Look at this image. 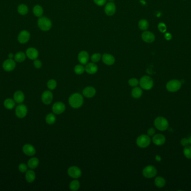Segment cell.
<instances>
[{"instance_id":"6da1fadb","label":"cell","mask_w":191,"mask_h":191,"mask_svg":"<svg viewBox=\"0 0 191 191\" xmlns=\"http://www.w3.org/2000/svg\"><path fill=\"white\" fill-rule=\"evenodd\" d=\"M68 103L71 107L74 109L81 108L84 103L83 95L78 92L72 94L68 99Z\"/></svg>"},{"instance_id":"7a4b0ae2","label":"cell","mask_w":191,"mask_h":191,"mask_svg":"<svg viewBox=\"0 0 191 191\" xmlns=\"http://www.w3.org/2000/svg\"><path fill=\"white\" fill-rule=\"evenodd\" d=\"M139 85L142 89L145 90H150L154 86V81L152 77L148 76H144L140 78Z\"/></svg>"},{"instance_id":"3957f363","label":"cell","mask_w":191,"mask_h":191,"mask_svg":"<svg viewBox=\"0 0 191 191\" xmlns=\"http://www.w3.org/2000/svg\"><path fill=\"white\" fill-rule=\"evenodd\" d=\"M154 123L156 128L161 131H164L169 127L168 121L163 117H158L156 118Z\"/></svg>"},{"instance_id":"277c9868","label":"cell","mask_w":191,"mask_h":191,"mask_svg":"<svg viewBox=\"0 0 191 191\" xmlns=\"http://www.w3.org/2000/svg\"><path fill=\"white\" fill-rule=\"evenodd\" d=\"M136 145L140 148H147L151 143V138L147 135H141L136 140Z\"/></svg>"},{"instance_id":"5b68a950","label":"cell","mask_w":191,"mask_h":191,"mask_svg":"<svg viewBox=\"0 0 191 191\" xmlns=\"http://www.w3.org/2000/svg\"><path fill=\"white\" fill-rule=\"evenodd\" d=\"M182 86V83L178 80H172L168 81L166 84V89L169 92H178Z\"/></svg>"},{"instance_id":"8992f818","label":"cell","mask_w":191,"mask_h":191,"mask_svg":"<svg viewBox=\"0 0 191 191\" xmlns=\"http://www.w3.org/2000/svg\"><path fill=\"white\" fill-rule=\"evenodd\" d=\"M37 24L39 28L43 31H48L52 28V24L51 21L46 17H40L37 22Z\"/></svg>"},{"instance_id":"52a82bcc","label":"cell","mask_w":191,"mask_h":191,"mask_svg":"<svg viewBox=\"0 0 191 191\" xmlns=\"http://www.w3.org/2000/svg\"><path fill=\"white\" fill-rule=\"evenodd\" d=\"M142 173L145 178L150 179L154 178L157 174V170L153 165H147L143 169Z\"/></svg>"},{"instance_id":"ba28073f","label":"cell","mask_w":191,"mask_h":191,"mask_svg":"<svg viewBox=\"0 0 191 191\" xmlns=\"http://www.w3.org/2000/svg\"><path fill=\"white\" fill-rule=\"evenodd\" d=\"M67 174L73 179H78L82 176L81 169L77 166H71L67 170Z\"/></svg>"},{"instance_id":"9c48e42d","label":"cell","mask_w":191,"mask_h":191,"mask_svg":"<svg viewBox=\"0 0 191 191\" xmlns=\"http://www.w3.org/2000/svg\"><path fill=\"white\" fill-rule=\"evenodd\" d=\"M66 108V105L63 102L57 101L52 106V111L55 115H61L65 112Z\"/></svg>"},{"instance_id":"30bf717a","label":"cell","mask_w":191,"mask_h":191,"mask_svg":"<svg viewBox=\"0 0 191 191\" xmlns=\"http://www.w3.org/2000/svg\"><path fill=\"white\" fill-rule=\"evenodd\" d=\"M15 113L18 118H23L27 115L28 108L24 104L19 105L16 108Z\"/></svg>"},{"instance_id":"8fae6325","label":"cell","mask_w":191,"mask_h":191,"mask_svg":"<svg viewBox=\"0 0 191 191\" xmlns=\"http://www.w3.org/2000/svg\"><path fill=\"white\" fill-rule=\"evenodd\" d=\"M53 100V94L52 92L46 90L43 93L42 95V101L45 105H49Z\"/></svg>"},{"instance_id":"7c38bea8","label":"cell","mask_w":191,"mask_h":191,"mask_svg":"<svg viewBox=\"0 0 191 191\" xmlns=\"http://www.w3.org/2000/svg\"><path fill=\"white\" fill-rule=\"evenodd\" d=\"M96 90L93 86H87L82 91L83 96L87 98H92L95 96Z\"/></svg>"},{"instance_id":"4fadbf2b","label":"cell","mask_w":191,"mask_h":191,"mask_svg":"<svg viewBox=\"0 0 191 191\" xmlns=\"http://www.w3.org/2000/svg\"><path fill=\"white\" fill-rule=\"evenodd\" d=\"M165 141H166V138H165V136L161 133L154 135L152 138V141L155 145H163L165 144Z\"/></svg>"},{"instance_id":"5bb4252c","label":"cell","mask_w":191,"mask_h":191,"mask_svg":"<svg viewBox=\"0 0 191 191\" xmlns=\"http://www.w3.org/2000/svg\"><path fill=\"white\" fill-rule=\"evenodd\" d=\"M3 69L7 72H10L14 70L16 66L15 61L12 59H8L3 63Z\"/></svg>"},{"instance_id":"9a60e30c","label":"cell","mask_w":191,"mask_h":191,"mask_svg":"<svg viewBox=\"0 0 191 191\" xmlns=\"http://www.w3.org/2000/svg\"><path fill=\"white\" fill-rule=\"evenodd\" d=\"M22 151L28 156H34L36 153V150L34 147L30 144H26L23 146Z\"/></svg>"},{"instance_id":"2e32d148","label":"cell","mask_w":191,"mask_h":191,"mask_svg":"<svg viewBox=\"0 0 191 191\" xmlns=\"http://www.w3.org/2000/svg\"><path fill=\"white\" fill-rule=\"evenodd\" d=\"M30 34L28 31H23L20 33L18 36V40L19 42L21 43L24 44L28 42L29 40Z\"/></svg>"},{"instance_id":"e0dca14e","label":"cell","mask_w":191,"mask_h":191,"mask_svg":"<svg viewBox=\"0 0 191 191\" xmlns=\"http://www.w3.org/2000/svg\"><path fill=\"white\" fill-rule=\"evenodd\" d=\"M116 11V6L113 2H109L105 6L104 12L108 16H112L115 14Z\"/></svg>"},{"instance_id":"ac0fdd59","label":"cell","mask_w":191,"mask_h":191,"mask_svg":"<svg viewBox=\"0 0 191 191\" xmlns=\"http://www.w3.org/2000/svg\"><path fill=\"white\" fill-rule=\"evenodd\" d=\"M143 40L147 43H152L154 41V34L150 31H144L141 35Z\"/></svg>"},{"instance_id":"d6986e66","label":"cell","mask_w":191,"mask_h":191,"mask_svg":"<svg viewBox=\"0 0 191 191\" xmlns=\"http://www.w3.org/2000/svg\"><path fill=\"white\" fill-rule=\"evenodd\" d=\"M84 68L85 71L89 75H93L98 71V67L94 62L88 63Z\"/></svg>"},{"instance_id":"ffe728a7","label":"cell","mask_w":191,"mask_h":191,"mask_svg":"<svg viewBox=\"0 0 191 191\" xmlns=\"http://www.w3.org/2000/svg\"><path fill=\"white\" fill-rule=\"evenodd\" d=\"M102 60L105 65L109 66L113 65L115 62V57L111 54L108 53L103 54L102 57Z\"/></svg>"},{"instance_id":"44dd1931","label":"cell","mask_w":191,"mask_h":191,"mask_svg":"<svg viewBox=\"0 0 191 191\" xmlns=\"http://www.w3.org/2000/svg\"><path fill=\"white\" fill-rule=\"evenodd\" d=\"M89 58V56L86 51H81L78 56V60L82 65H86Z\"/></svg>"},{"instance_id":"7402d4cb","label":"cell","mask_w":191,"mask_h":191,"mask_svg":"<svg viewBox=\"0 0 191 191\" xmlns=\"http://www.w3.org/2000/svg\"><path fill=\"white\" fill-rule=\"evenodd\" d=\"M26 56L29 59L35 60L37 58L39 53L35 48H29L26 51Z\"/></svg>"},{"instance_id":"603a6c76","label":"cell","mask_w":191,"mask_h":191,"mask_svg":"<svg viewBox=\"0 0 191 191\" xmlns=\"http://www.w3.org/2000/svg\"><path fill=\"white\" fill-rule=\"evenodd\" d=\"M143 90L141 88L136 86L134 87L131 90V96L134 99H139L143 95Z\"/></svg>"},{"instance_id":"cb8c5ba5","label":"cell","mask_w":191,"mask_h":191,"mask_svg":"<svg viewBox=\"0 0 191 191\" xmlns=\"http://www.w3.org/2000/svg\"><path fill=\"white\" fill-rule=\"evenodd\" d=\"M14 99L16 103L20 104L25 99V96L21 91H16L14 94Z\"/></svg>"},{"instance_id":"d4e9b609","label":"cell","mask_w":191,"mask_h":191,"mask_svg":"<svg viewBox=\"0 0 191 191\" xmlns=\"http://www.w3.org/2000/svg\"><path fill=\"white\" fill-rule=\"evenodd\" d=\"M25 178L26 180L29 183H33L36 178V174L34 171L33 170H29L26 171V174H25Z\"/></svg>"},{"instance_id":"484cf974","label":"cell","mask_w":191,"mask_h":191,"mask_svg":"<svg viewBox=\"0 0 191 191\" xmlns=\"http://www.w3.org/2000/svg\"><path fill=\"white\" fill-rule=\"evenodd\" d=\"M154 184L155 186L158 188H163L166 184V181L162 176H156L155 178Z\"/></svg>"},{"instance_id":"4316f807","label":"cell","mask_w":191,"mask_h":191,"mask_svg":"<svg viewBox=\"0 0 191 191\" xmlns=\"http://www.w3.org/2000/svg\"><path fill=\"white\" fill-rule=\"evenodd\" d=\"M81 184L79 181L77 180V179H74L73 181H72L69 184V187L70 190L72 191H78L80 188Z\"/></svg>"},{"instance_id":"83f0119b","label":"cell","mask_w":191,"mask_h":191,"mask_svg":"<svg viewBox=\"0 0 191 191\" xmlns=\"http://www.w3.org/2000/svg\"><path fill=\"white\" fill-rule=\"evenodd\" d=\"M39 164V160L37 158H32L28 162V166L30 169L37 168Z\"/></svg>"},{"instance_id":"f1b7e54d","label":"cell","mask_w":191,"mask_h":191,"mask_svg":"<svg viewBox=\"0 0 191 191\" xmlns=\"http://www.w3.org/2000/svg\"><path fill=\"white\" fill-rule=\"evenodd\" d=\"M46 123L49 125L54 124L56 122V117L54 113H49L45 117Z\"/></svg>"},{"instance_id":"f546056e","label":"cell","mask_w":191,"mask_h":191,"mask_svg":"<svg viewBox=\"0 0 191 191\" xmlns=\"http://www.w3.org/2000/svg\"><path fill=\"white\" fill-rule=\"evenodd\" d=\"M4 106L8 109H12L15 106V101L11 99H7L4 101Z\"/></svg>"},{"instance_id":"4dcf8cb0","label":"cell","mask_w":191,"mask_h":191,"mask_svg":"<svg viewBox=\"0 0 191 191\" xmlns=\"http://www.w3.org/2000/svg\"><path fill=\"white\" fill-rule=\"evenodd\" d=\"M33 13L37 17H41L43 14V9L40 6L36 5L33 8Z\"/></svg>"},{"instance_id":"1f68e13d","label":"cell","mask_w":191,"mask_h":191,"mask_svg":"<svg viewBox=\"0 0 191 191\" xmlns=\"http://www.w3.org/2000/svg\"><path fill=\"white\" fill-rule=\"evenodd\" d=\"M17 11L20 15H26L28 13V8L25 5L21 4L20 5H19V6L18 7Z\"/></svg>"},{"instance_id":"d6a6232c","label":"cell","mask_w":191,"mask_h":191,"mask_svg":"<svg viewBox=\"0 0 191 191\" xmlns=\"http://www.w3.org/2000/svg\"><path fill=\"white\" fill-rule=\"evenodd\" d=\"M149 23L147 20L142 19L139 22V28L142 31H146L148 29Z\"/></svg>"},{"instance_id":"836d02e7","label":"cell","mask_w":191,"mask_h":191,"mask_svg":"<svg viewBox=\"0 0 191 191\" xmlns=\"http://www.w3.org/2000/svg\"><path fill=\"white\" fill-rule=\"evenodd\" d=\"M57 86V83L54 79L49 80L47 83V87L50 90H54Z\"/></svg>"},{"instance_id":"e575fe53","label":"cell","mask_w":191,"mask_h":191,"mask_svg":"<svg viewBox=\"0 0 191 191\" xmlns=\"http://www.w3.org/2000/svg\"><path fill=\"white\" fill-rule=\"evenodd\" d=\"M26 58V56L23 52H18L16 54L15 56V60L18 62H22L24 61Z\"/></svg>"},{"instance_id":"d590c367","label":"cell","mask_w":191,"mask_h":191,"mask_svg":"<svg viewBox=\"0 0 191 191\" xmlns=\"http://www.w3.org/2000/svg\"><path fill=\"white\" fill-rule=\"evenodd\" d=\"M183 153L186 158L191 159V146L187 145L184 147Z\"/></svg>"},{"instance_id":"8d00e7d4","label":"cell","mask_w":191,"mask_h":191,"mask_svg":"<svg viewBox=\"0 0 191 191\" xmlns=\"http://www.w3.org/2000/svg\"><path fill=\"white\" fill-rule=\"evenodd\" d=\"M74 72L77 75H82L85 71V68L82 65H77L74 67Z\"/></svg>"},{"instance_id":"74e56055","label":"cell","mask_w":191,"mask_h":191,"mask_svg":"<svg viewBox=\"0 0 191 191\" xmlns=\"http://www.w3.org/2000/svg\"><path fill=\"white\" fill-rule=\"evenodd\" d=\"M128 84L131 87H136L139 84V81L136 78H131L129 80Z\"/></svg>"},{"instance_id":"f35d334b","label":"cell","mask_w":191,"mask_h":191,"mask_svg":"<svg viewBox=\"0 0 191 191\" xmlns=\"http://www.w3.org/2000/svg\"><path fill=\"white\" fill-rule=\"evenodd\" d=\"M101 57V55L100 53L93 54L91 56V60H92V61L94 62V63L98 62L100 60Z\"/></svg>"},{"instance_id":"ab89813d","label":"cell","mask_w":191,"mask_h":191,"mask_svg":"<svg viewBox=\"0 0 191 191\" xmlns=\"http://www.w3.org/2000/svg\"><path fill=\"white\" fill-rule=\"evenodd\" d=\"M19 169L21 172L25 173L28 170V166L24 163H21L19 165Z\"/></svg>"},{"instance_id":"60d3db41","label":"cell","mask_w":191,"mask_h":191,"mask_svg":"<svg viewBox=\"0 0 191 191\" xmlns=\"http://www.w3.org/2000/svg\"><path fill=\"white\" fill-rule=\"evenodd\" d=\"M158 29L161 32L165 33L167 31V26L164 23H160L158 25Z\"/></svg>"},{"instance_id":"b9f144b4","label":"cell","mask_w":191,"mask_h":191,"mask_svg":"<svg viewBox=\"0 0 191 191\" xmlns=\"http://www.w3.org/2000/svg\"><path fill=\"white\" fill-rule=\"evenodd\" d=\"M93 1L97 5L100 6H103L106 2V0H93Z\"/></svg>"},{"instance_id":"7bdbcfd3","label":"cell","mask_w":191,"mask_h":191,"mask_svg":"<svg viewBox=\"0 0 191 191\" xmlns=\"http://www.w3.org/2000/svg\"><path fill=\"white\" fill-rule=\"evenodd\" d=\"M181 145L182 146H186L188 145L189 144V141H188V139L187 138H183L181 140Z\"/></svg>"},{"instance_id":"ee69618b","label":"cell","mask_w":191,"mask_h":191,"mask_svg":"<svg viewBox=\"0 0 191 191\" xmlns=\"http://www.w3.org/2000/svg\"><path fill=\"white\" fill-rule=\"evenodd\" d=\"M34 66L37 68V69H40L42 66V63L40 61L38 60H35V61L34 62Z\"/></svg>"},{"instance_id":"f6af8a7d","label":"cell","mask_w":191,"mask_h":191,"mask_svg":"<svg viewBox=\"0 0 191 191\" xmlns=\"http://www.w3.org/2000/svg\"><path fill=\"white\" fill-rule=\"evenodd\" d=\"M155 130L154 128H150L147 131V135L149 136H153L155 135Z\"/></svg>"},{"instance_id":"bcb514c9","label":"cell","mask_w":191,"mask_h":191,"mask_svg":"<svg viewBox=\"0 0 191 191\" xmlns=\"http://www.w3.org/2000/svg\"><path fill=\"white\" fill-rule=\"evenodd\" d=\"M164 37H165V38L167 40H170L172 39V35L170 33H167L165 34Z\"/></svg>"},{"instance_id":"7dc6e473","label":"cell","mask_w":191,"mask_h":191,"mask_svg":"<svg viewBox=\"0 0 191 191\" xmlns=\"http://www.w3.org/2000/svg\"><path fill=\"white\" fill-rule=\"evenodd\" d=\"M155 159H156V160L158 161H161V157L159 155H156L155 156Z\"/></svg>"},{"instance_id":"c3c4849f","label":"cell","mask_w":191,"mask_h":191,"mask_svg":"<svg viewBox=\"0 0 191 191\" xmlns=\"http://www.w3.org/2000/svg\"><path fill=\"white\" fill-rule=\"evenodd\" d=\"M13 54L12 53H10L9 55H8V57H9V58H10V59H12V58H13Z\"/></svg>"},{"instance_id":"681fc988","label":"cell","mask_w":191,"mask_h":191,"mask_svg":"<svg viewBox=\"0 0 191 191\" xmlns=\"http://www.w3.org/2000/svg\"><path fill=\"white\" fill-rule=\"evenodd\" d=\"M188 141H189V144H191V135L189 136V138H188Z\"/></svg>"},{"instance_id":"f907efd6","label":"cell","mask_w":191,"mask_h":191,"mask_svg":"<svg viewBox=\"0 0 191 191\" xmlns=\"http://www.w3.org/2000/svg\"><path fill=\"white\" fill-rule=\"evenodd\" d=\"M109 1H113V0H109Z\"/></svg>"}]
</instances>
